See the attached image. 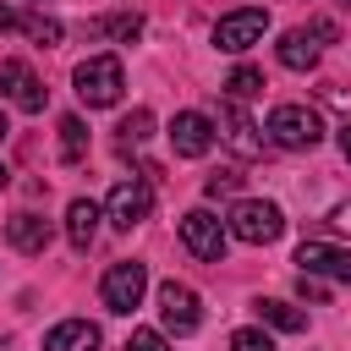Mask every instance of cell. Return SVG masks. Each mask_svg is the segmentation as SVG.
I'll return each mask as SVG.
<instances>
[{
  "label": "cell",
  "instance_id": "cell-1",
  "mask_svg": "<svg viewBox=\"0 0 351 351\" xmlns=\"http://www.w3.org/2000/svg\"><path fill=\"white\" fill-rule=\"evenodd\" d=\"M71 82H77V99H82L88 110H110V104H121L126 71H121L115 55H88V60L71 71Z\"/></svg>",
  "mask_w": 351,
  "mask_h": 351
},
{
  "label": "cell",
  "instance_id": "cell-2",
  "mask_svg": "<svg viewBox=\"0 0 351 351\" xmlns=\"http://www.w3.org/2000/svg\"><path fill=\"white\" fill-rule=\"evenodd\" d=\"M225 225H230L236 241H247V247H269V241H280L285 214H280V203H269V197H241V203L225 214Z\"/></svg>",
  "mask_w": 351,
  "mask_h": 351
},
{
  "label": "cell",
  "instance_id": "cell-3",
  "mask_svg": "<svg viewBox=\"0 0 351 351\" xmlns=\"http://www.w3.org/2000/svg\"><path fill=\"white\" fill-rule=\"evenodd\" d=\"M269 137H274L280 148H318L324 121H318L307 104H274V110H269Z\"/></svg>",
  "mask_w": 351,
  "mask_h": 351
},
{
  "label": "cell",
  "instance_id": "cell-4",
  "mask_svg": "<svg viewBox=\"0 0 351 351\" xmlns=\"http://www.w3.org/2000/svg\"><path fill=\"white\" fill-rule=\"evenodd\" d=\"M181 241H186V252L197 263H219L225 258V241H230V225L214 219L208 208H192V214H181Z\"/></svg>",
  "mask_w": 351,
  "mask_h": 351
},
{
  "label": "cell",
  "instance_id": "cell-5",
  "mask_svg": "<svg viewBox=\"0 0 351 351\" xmlns=\"http://www.w3.org/2000/svg\"><path fill=\"white\" fill-rule=\"evenodd\" d=\"M263 33H269V11L263 5H247V11H230V16L214 22V44L225 55H241V49L263 44Z\"/></svg>",
  "mask_w": 351,
  "mask_h": 351
},
{
  "label": "cell",
  "instance_id": "cell-6",
  "mask_svg": "<svg viewBox=\"0 0 351 351\" xmlns=\"http://www.w3.org/2000/svg\"><path fill=\"white\" fill-rule=\"evenodd\" d=\"M214 132H219V143H225L236 159H258V154H263V132L252 126V115H247L236 99H225V104H219V115H214Z\"/></svg>",
  "mask_w": 351,
  "mask_h": 351
},
{
  "label": "cell",
  "instance_id": "cell-7",
  "mask_svg": "<svg viewBox=\"0 0 351 351\" xmlns=\"http://www.w3.org/2000/svg\"><path fill=\"white\" fill-rule=\"evenodd\" d=\"M143 291H148V269L143 263H110L104 280H99V296H104L110 313H132L143 302Z\"/></svg>",
  "mask_w": 351,
  "mask_h": 351
},
{
  "label": "cell",
  "instance_id": "cell-8",
  "mask_svg": "<svg viewBox=\"0 0 351 351\" xmlns=\"http://www.w3.org/2000/svg\"><path fill=\"white\" fill-rule=\"evenodd\" d=\"M148 208H154V192H148V181H115L110 186V197H104V214H110V225L115 230H132V225H143L148 219Z\"/></svg>",
  "mask_w": 351,
  "mask_h": 351
},
{
  "label": "cell",
  "instance_id": "cell-9",
  "mask_svg": "<svg viewBox=\"0 0 351 351\" xmlns=\"http://www.w3.org/2000/svg\"><path fill=\"white\" fill-rule=\"evenodd\" d=\"M159 318H165L170 335H192V329L203 324V302H197V291L181 285V280H165V285H159Z\"/></svg>",
  "mask_w": 351,
  "mask_h": 351
},
{
  "label": "cell",
  "instance_id": "cell-10",
  "mask_svg": "<svg viewBox=\"0 0 351 351\" xmlns=\"http://www.w3.org/2000/svg\"><path fill=\"white\" fill-rule=\"evenodd\" d=\"M0 99H11L16 110L38 115V110H44V99H49V88L38 82V71H33L27 60H0Z\"/></svg>",
  "mask_w": 351,
  "mask_h": 351
},
{
  "label": "cell",
  "instance_id": "cell-11",
  "mask_svg": "<svg viewBox=\"0 0 351 351\" xmlns=\"http://www.w3.org/2000/svg\"><path fill=\"white\" fill-rule=\"evenodd\" d=\"M296 269H302V274H318V280L351 285V252L335 247V241H302V247H296Z\"/></svg>",
  "mask_w": 351,
  "mask_h": 351
},
{
  "label": "cell",
  "instance_id": "cell-12",
  "mask_svg": "<svg viewBox=\"0 0 351 351\" xmlns=\"http://www.w3.org/2000/svg\"><path fill=\"white\" fill-rule=\"evenodd\" d=\"M214 121L208 115H197V110H181L176 121H170V148L181 154V159H203L208 148H214Z\"/></svg>",
  "mask_w": 351,
  "mask_h": 351
},
{
  "label": "cell",
  "instance_id": "cell-13",
  "mask_svg": "<svg viewBox=\"0 0 351 351\" xmlns=\"http://www.w3.org/2000/svg\"><path fill=\"white\" fill-rule=\"evenodd\" d=\"M5 241H11L16 252L38 258V252L49 247V219H44V214H33V208H22V214H11V219H5Z\"/></svg>",
  "mask_w": 351,
  "mask_h": 351
},
{
  "label": "cell",
  "instance_id": "cell-14",
  "mask_svg": "<svg viewBox=\"0 0 351 351\" xmlns=\"http://www.w3.org/2000/svg\"><path fill=\"white\" fill-rule=\"evenodd\" d=\"M44 351H99V324L88 318H66L44 335Z\"/></svg>",
  "mask_w": 351,
  "mask_h": 351
},
{
  "label": "cell",
  "instance_id": "cell-15",
  "mask_svg": "<svg viewBox=\"0 0 351 351\" xmlns=\"http://www.w3.org/2000/svg\"><path fill=\"white\" fill-rule=\"evenodd\" d=\"M66 236H71L77 252L93 247V236H99V203H93V197H71V203H66Z\"/></svg>",
  "mask_w": 351,
  "mask_h": 351
},
{
  "label": "cell",
  "instance_id": "cell-16",
  "mask_svg": "<svg viewBox=\"0 0 351 351\" xmlns=\"http://www.w3.org/2000/svg\"><path fill=\"white\" fill-rule=\"evenodd\" d=\"M280 66H285V71H313V66H318V44L307 38V27L280 33Z\"/></svg>",
  "mask_w": 351,
  "mask_h": 351
},
{
  "label": "cell",
  "instance_id": "cell-17",
  "mask_svg": "<svg viewBox=\"0 0 351 351\" xmlns=\"http://www.w3.org/2000/svg\"><path fill=\"white\" fill-rule=\"evenodd\" d=\"M258 307V318L269 324V329H280V335H296V329H307V313H296L291 302H274V296H263V302H252Z\"/></svg>",
  "mask_w": 351,
  "mask_h": 351
},
{
  "label": "cell",
  "instance_id": "cell-18",
  "mask_svg": "<svg viewBox=\"0 0 351 351\" xmlns=\"http://www.w3.org/2000/svg\"><path fill=\"white\" fill-rule=\"evenodd\" d=\"M88 154V126L82 115H60V165H82Z\"/></svg>",
  "mask_w": 351,
  "mask_h": 351
},
{
  "label": "cell",
  "instance_id": "cell-19",
  "mask_svg": "<svg viewBox=\"0 0 351 351\" xmlns=\"http://www.w3.org/2000/svg\"><path fill=\"white\" fill-rule=\"evenodd\" d=\"M93 33L132 44V38H143V16H137V11H115V16H99V22H93Z\"/></svg>",
  "mask_w": 351,
  "mask_h": 351
},
{
  "label": "cell",
  "instance_id": "cell-20",
  "mask_svg": "<svg viewBox=\"0 0 351 351\" xmlns=\"http://www.w3.org/2000/svg\"><path fill=\"white\" fill-rule=\"evenodd\" d=\"M115 132H121V148H137V143H148V137H154V115H148V110H132Z\"/></svg>",
  "mask_w": 351,
  "mask_h": 351
},
{
  "label": "cell",
  "instance_id": "cell-21",
  "mask_svg": "<svg viewBox=\"0 0 351 351\" xmlns=\"http://www.w3.org/2000/svg\"><path fill=\"white\" fill-rule=\"evenodd\" d=\"M22 33L38 38V44H60V22H55L49 11H27V16H22Z\"/></svg>",
  "mask_w": 351,
  "mask_h": 351
},
{
  "label": "cell",
  "instance_id": "cell-22",
  "mask_svg": "<svg viewBox=\"0 0 351 351\" xmlns=\"http://www.w3.org/2000/svg\"><path fill=\"white\" fill-rule=\"evenodd\" d=\"M225 88H230V99H252V93H263V71L258 66H236L225 77Z\"/></svg>",
  "mask_w": 351,
  "mask_h": 351
},
{
  "label": "cell",
  "instance_id": "cell-23",
  "mask_svg": "<svg viewBox=\"0 0 351 351\" xmlns=\"http://www.w3.org/2000/svg\"><path fill=\"white\" fill-rule=\"evenodd\" d=\"M203 192H208V197H236V192H241V176H236V170H214V176L203 181Z\"/></svg>",
  "mask_w": 351,
  "mask_h": 351
},
{
  "label": "cell",
  "instance_id": "cell-24",
  "mask_svg": "<svg viewBox=\"0 0 351 351\" xmlns=\"http://www.w3.org/2000/svg\"><path fill=\"white\" fill-rule=\"evenodd\" d=\"M230 351H274V340L263 329H236L230 335Z\"/></svg>",
  "mask_w": 351,
  "mask_h": 351
},
{
  "label": "cell",
  "instance_id": "cell-25",
  "mask_svg": "<svg viewBox=\"0 0 351 351\" xmlns=\"http://www.w3.org/2000/svg\"><path fill=\"white\" fill-rule=\"evenodd\" d=\"M126 351H170V340L159 329H132L126 335Z\"/></svg>",
  "mask_w": 351,
  "mask_h": 351
},
{
  "label": "cell",
  "instance_id": "cell-26",
  "mask_svg": "<svg viewBox=\"0 0 351 351\" xmlns=\"http://www.w3.org/2000/svg\"><path fill=\"white\" fill-rule=\"evenodd\" d=\"M296 296H302V302H324V296H329V285H324L318 274H296Z\"/></svg>",
  "mask_w": 351,
  "mask_h": 351
},
{
  "label": "cell",
  "instance_id": "cell-27",
  "mask_svg": "<svg viewBox=\"0 0 351 351\" xmlns=\"http://www.w3.org/2000/svg\"><path fill=\"white\" fill-rule=\"evenodd\" d=\"M307 38H318V44H335V38H340V27H335L329 16H313V22H307Z\"/></svg>",
  "mask_w": 351,
  "mask_h": 351
},
{
  "label": "cell",
  "instance_id": "cell-28",
  "mask_svg": "<svg viewBox=\"0 0 351 351\" xmlns=\"http://www.w3.org/2000/svg\"><path fill=\"white\" fill-rule=\"evenodd\" d=\"M329 230L351 236V203H335V208H329Z\"/></svg>",
  "mask_w": 351,
  "mask_h": 351
},
{
  "label": "cell",
  "instance_id": "cell-29",
  "mask_svg": "<svg viewBox=\"0 0 351 351\" xmlns=\"http://www.w3.org/2000/svg\"><path fill=\"white\" fill-rule=\"evenodd\" d=\"M11 27H22V16H16L11 5H0V33H11Z\"/></svg>",
  "mask_w": 351,
  "mask_h": 351
},
{
  "label": "cell",
  "instance_id": "cell-30",
  "mask_svg": "<svg viewBox=\"0 0 351 351\" xmlns=\"http://www.w3.org/2000/svg\"><path fill=\"white\" fill-rule=\"evenodd\" d=\"M340 154H346V165H351V126L340 132Z\"/></svg>",
  "mask_w": 351,
  "mask_h": 351
},
{
  "label": "cell",
  "instance_id": "cell-31",
  "mask_svg": "<svg viewBox=\"0 0 351 351\" xmlns=\"http://www.w3.org/2000/svg\"><path fill=\"white\" fill-rule=\"evenodd\" d=\"M5 181H11V170H5V165H0V186H5Z\"/></svg>",
  "mask_w": 351,
  "mask_h": 351
},
{
  "label": "cell",
  "instance_id": "cell-32",
  "mask_svg": "<svg viewBox=\"0 0 351 351\" xmlns=\"http://www.w3.org/2000/svg\"><path fill=\"white\" fill-rule=\"evenodd\" d=\"M0 137H5V115H0Z\"/></svg>",
  "mask_w": 351,
  "mask_h": 351
},
{
  "label": "cell",
  "instance_id": "cell-33",
  "mask_svg": "<svg viewBox=\"0 0 351 351\" xmlns=\"http://www.w3.org/2000/svg\"><path fill=\"white\" fill-rule=\"evenodd\" d=\"M340 5H346V11H351V0H340Z\"/></svg>",
  "mask_w": 351,
  "mask_h": 351
}]
</instances>
